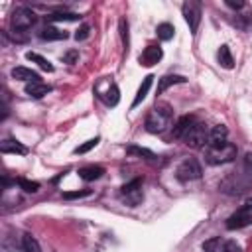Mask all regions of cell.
I'll return each mask as SVG.
<instances>
[{
	"label": "cell",
	"instance_id": "2e32d148",
	"mask_svg": "<svg viewBox=\"0 0 252 252\" xmlns=\"http://www.w3.org/2000/svg\"><path fill=\"white\" fill-rule=\"evenodd\" d=\"M12 77L18 79V81H26V83H36L40 81V75L28 67H14L12 69Z\"/></svg>",
	"mask_w": 252,
	"mask_h": 252
},
{
	"label": "cell",
	"instance_id": "e0dca14e",
	"mask_svg": "<svg viewBox=\"0 0 252 252\" xmlns=\"http://www.w3.org/2000/svg\"><path fill=\"white\" fill-rule=\"evenodd\" d=\"M180 83H187V79H185V77H182V75H165V77H161V79H160V83H158V95H161L167 87H172V85H180Z\"/></svg>",
	"mask_w": 252,
	"mask_h": 252
},
{
	"label": "cell",
	"instance_id": "1f68e13d",
	"mask_svg": "<svg viewBox=\"0 0 252 252\" xmlns=\"http://www.w3.org/2000/svg\"><path fill=\"white\" fill-rule=\"evenodd\" d=\"M120 34H122V42H124V46L128 47V24H126V20H124V18H120Z\"/></svg>",
	"mask_w": 252,
	"mask_h": 252
},
{
	"label": "cell",
	"instance_id": "277c9868",
	"mask_svg": "<svg viewBox=\"0 0 252 252\" xmlns=\"http://www.w3.org/2000/svg\"><path fill=\"white\" fill-rule=\"evenodd\" d=\"M36 24V14L34 10L26 8V6H20L12 12V28L14 32H26L30 30L32 26Z\"/></svg>",
	"mask_w": 252,
	"mask_h": 252
},
{
	"label": "cell",
	"instance_id": "30bf717a",
	"mask_svg": "<svg viewBox=\"0 0 252 252\" xmlns=\"http://www.w3.org/2000/svg\"><path fill=\"white\" fill-rule=\"evenodd\" d=\"M161 55H163V51H161L160 46H148L140 55V63L146 65V67H152L161 59Z\"/></svg>",
	"mask_w": 252,
	"mask_h": 252
},
{
	"label": "cell",
	"instance_id": "4316f807",
	"mask_svg": "<svg viewBox=\"0 0 252 252\" xmlns=\"http://www.w3.org/2000/svg\"><path fill=\"white\" fill-rule=\"evenodd\" d=\"M22 250H24V252H42L38 240H36L32 234H24V236H22Z\"/></svg>",
	"mask_w": 252,
	"mask_h": 252
},
{
	"label": "cell",
	"instance_id": "e575fe53",
	"mask_svg": "<svg viewBox=\"0 0 252 252\" xmlns=\"http://www.w3.org/2000/svg\"><path fill=\"white\" fill-rule=\"evenodd\" d=\"M77 57H79V53H77V51H69V53L65 55V61H69V63H73V61H75Z\"/></svg>",
	"mask_w": 252,
	"mask_h": 252
},
{
	"label": "cell",
	"instance_id": "3957f363",
	"mask_svg": "<svg viewBox=\"0 0 252 252\" xmlns=\"http://www.w3.org/2000/svg\"><path fill=\"white\" fill-rule=\"evenodd\" d=\"M201 174H203V170H201V163L195 160V158H185L180 165H178V170H176V178L180 180V182H195V180H199L201 178Z\"/></svg>",
	"mask_w": 252,
	"mask_h": 252
},
{
	"label": "cell",
	"instance_id": "7a4b0ae2",
	"mask_svg": "<svg viewBox=\"0 0 252 252\" xmlns=\"http://www.w3.org/2000/svg\"><path fill=\"white\" fill-rule=\"evenodd\" d=\"M238 150L232 142H219V144H209L207 150H205V160L209 165H223V163H229L236 158Z\"/></svg>",
	"mask_w": 252,
	"mask_h": 252
},
{
	"label": "cell",
	"instance_id": "f1b7e54d",
	"mask_svg": "<svg viewBox=\"0 0 252 252\" xmlns=\"http://www.w3.org/2000/svg\"><path fill=\"white\" fill-rule=\"evenodd\" d=\"M97 144H99V138H91V140H87L85 144L77 146V148H75V154H87V152H89V150H93Z\"/></svg>",
	"mask_w": 252,
	"mask_h": 252
},
{
	"label": "cell",
	"instance_id": "7c38bea8",
	"mask_svg": "<svg viewBox=\"0 0 252 252\" xmlns=\"http://www.w3.org/2000/svg\"><path fill=\"white\" fill-rule=\"evenodd\" d=\"M95 93H97L107 105H111V107H115V105L118 103V87L115 85V83H109V81H107V91L95 89Z\"/></svg>",
	"mask_w": 252,
	"mask_h": 252
},
{
	"label": "cell",
	"instance_id": "d6a6232c",
	"mask_svg": "<svg viewBox=\"0 0 252 252\" xmlns=\"http://www.w3.org/2000/svg\"><path fill=\"white\" fill-rule=\"evenodd\" d=\"M227 6L232 10H240V8H244V2L242 0H227Z\"/></svg>",
	"mask_w": 252,
	"mask_h": 252
},
{
	"label": "cell",
	"instance_id": "ba28073f",
	"mask_svg": "<svg viewBox=\"0 0 252 252\" xmlns=\"http://www.w3.org/2000/svg\"><path fill=\"white\" fill-rule=\"evenodd\" d=\"M203 252H240V246L234 240L211 238V240L203 242Z\"/></svg>",
	"mask_w": 252,
	"mask_h": 252
},
{
	"label": "cell",
	"instance_id": "ffe728a7",
	"mask_svg": "<svg viewBox=\"0 0 252 252\" xmlns=\"http://www.w3.org/2000/svg\"><path fill=\"white\" fill-rule=\"evenodd\" d=\"M152 81H154V75L144 77L142 85H140V89H138V93H136V97H134V101H132V107H138V105L146 99V95H148V91H150V87H152Z\"/></svg>",
	"mask_w": 252,
	"mask_h": 252
},
{
	"label": "cell",
	"instance_id": "d6986e66",
	"mask_svg": "<svg viewBox=\"0 0 252 252\" xmlns=\"http://www.w3.org/2000/svg\"><path fill=\"white\" fill-rule=\"evenodd\" d=\"M0 152L2 154H28V148L22 146L20 142H14V140H4L2 144H0Z\"/></svg>",
	"mask_w": 252,
	"mask_h": 252
},
{
	"label": "cell",
	"instance_id": "52a82bcc",
	"mask_svg": "<svg viewBox=\"0 0 252 252\" xmlns=\"http://www.w3.org/2000/svg\"><path fill=\"white\" fill-rule=\"evenodd\" d=\"M182 10H183V18H185L191 34H195L199 24H201V4L195 2V0H187Z\"/></svg>",
	"mask_w": 252,
	"mask_h": 252
},
{
	"label": "cell",
	"instance_id": "5bb4252c",
	"mask_svg": "<svg viewBox=\"0 0 252 252\" xmlns=\"http://www.w3.org/2000/svg\"><path fill=\"white\" fill-rule=\"evenodd\" d=\"M103 174H105V167H101V165H87V167H81L79 170V178L83 182H95V180L103 178Z\"/></svg>",
	"mask_w": 252,
	"mask_h": 252
},
{
	"label": "cell",
	"instance_id": "9a60e30c",
	"mask_svg": "<svg viewBox=\"0 0 252 252\" xmlns=\"http://www.w3.org/2000/svg\"><path fill=\"white\" fill-rule=\"evenodd\" d=\"M219 187H221V191H225V193L238 195V193H242V191L246 189V183H242V182L236 180V178H229V180H225Z\"/></svg>",
	"mask_w": 252,
	"mask_h": 252
},
{
	"label": "cell",
	"instance_id": "9c48e42d",
	"mask_svg": "<svg viewBox=\"0 0 252 252\" xmlns=\"http://www.w3.org/2000/svg\"><path fill=\"white\" fill-rule=\"evenodd\" d=\"M252 225V211L248 209H240L236 213H232L229 219H227V229L229 230H238V229H244V227H250Z\"/></svg>",
	"mask_w": 252,
	"mask_h": 252
},
{
	"label": "cell",
	"instance_id": "603a6c76",
	"mask_svg": "<svg viewBox=\"0 0 252 252\" xmlns=\"http://www.w3.org/2000/svg\"><path fill=\"white\" fill-rule=\"evenodd\" d=\"M49 22H77L81 16L75 14V12H55V14H49L46 16Z\"/></svg>",
	"mask_w": 252,
	"mask_h": 252
},
{
	"label": "cell",
	"instance_id": "8fae6325",
	"mask_svg": "<svg viewBox=\"0 0 252 252\" xmlns=\"http://www.w3.org/2000/svg\"><path fill=\"white\" fill-rule=\"evenodd\" d=\"M24 91H26V95L32 97V99H42V97H46V95L51 91V87L46 85V83H42V81H36V83H26Z\"/></svg>",
	"mask_w": 252,
	"mask_h": 252
},
{
	"label": "cell",
	"instance_id": "6da1fadb",
	"mask_svg": "<svg viewBox=\"0 0 252 252\" xmlns=\"http://www.w3.org/2000/svg\"><path fill=\"white\" fill-rule=\"evenodd\" d=\"M172 118H174V111L170 105H165V103H158L146 116V130L152 132V134H161L167 126L172 124Z\"/></svg>",
	"mask_w": 252,
	"mask_h": 252
},
{
	"label": "cell",
	"instance_id": "8992f818",
	"mask_svg": "<svg viewBox=\"0 0 252 252\" xmlns=\"http://www.w3.org/2000/svg\"><path fill=\"white\" fill-rule=\"evenodd\" d=\"M183 140H185V144H187L189 148H203V146L209 144V130L205 128V124L195 122L193 128L185 134Z\"/></svg>",
	"mask_w": 252,
	"mask_h": 252
},
{
	"label": "cell",
	"instance_id": "83f0119b",
	"mask_svg": "<svg viewBox=\"0 0 252 252\" xmlns=\"http://www.w3.org/2000/svg\"><path fill=\"white\" fill-rule=\"evenodd\" d=\"M18 185H20L26 193H36V191L40 189V183H38V182H30V180H26V178H20V180H18Z\"/></svg>",
	"mask_w": 252,
	"mask_h": 252
},
{
	"label": "cell",
	"instance_id": "4fadbf2b",
	"mask_svg": "<svg viewBox=\"0 0 252 252\" xmlns=\"http://www.w3.org/2000/svg\"><path fill=\"white\" fill-rule=\"evenodd\" d=\"M193 124H195V118L193 116H189V115H185V116H182L178 122H176V126H174V138H185V134L193 128Z\"/></svg>",
	"mask_w": 252,
	"mask_h": 252
},
{
	"label": "cell",
	"instance_id": "7402d4cb",
	"mask_svg": "<svg viewBox=\"0 0 252 252\" xmlns=\"http://www.w3.org/2000/svg\"><path fill=\"white\" fill-rule=\"evenodd\" d=\"M126 152H128L130 156H136V158H142V160H148V161H154V160L158 158L154 152H150L148 148H140V146H128Z\"/></svg>",
	"mask_w": 252,
	"mask_h": 252
},
{
	"label": "cell",
	"instance_id": "484cf974",
	"mask_svg": "<svg viewBox=\"0 0 252 252\" xmlns=\"http://www.w3.org/2000/svg\"><path fill=\"white\" fill-rule=\"evenodd\" d=\"M219 63H221L225 69H232L234 61H232V55H230L229 46H221V49H219Z\"/></svg>",
	"mask_w": 252,
	"mask_h": 252
},
{
	"label": "cell",
	"instance_id": "cb8c5ba5",
	"mask_svg": "<svg viewBox=\"0 0 252 252\" xmlns=\"http://www.w3.org/2000/svg\"><path fill=\"white\" fill-rule=\"evenodd\" d=\"M26 59L36 61V63H38V65H40L44 71H49V73L53 71V65H51V63H49V61H47L44 55H40V53H36V51H28V53H26Z\"/></svg>",
	"mask_w": 252,
	"mask_h": 252
},
{
	"label": "cell",
	"instance_id": "f546056e",
	"mask_svg": "<svg viewBox=\"0 0 252 252\" xmlns=\"http://www.w3.org/2000/svg\"><path fill=\"white\" fill-rule=\"evenodd\" d=\"M91 191L89 189H83V191H65L63 199H81V197H89Z\"/></svg>",
	"mask_w": 252,
	"mask_h": 252
},
{
	"label": "cell",
	"instance_id": "5b68a950",
	"mask_svg": "<svg viewBox=\"0 0 252 252\" xmlns=\"http://www.w3.org/2000/svg\"><path fill=\"white\" fill-rule=\"evenodd\" d=\"M120 197L126 205L130 207H136L140 205V201L144 199V193H142V180H132L130 183L122 185L120 187Z\"/></svg>",
	"mask_w": 252,
	"mask_h": 252
},
{
	"label": "cell",
	"instance_id": "836d02e7",
	"mask_svg": "<svg viewBox=\"0 0 252 252\" xmlns=\"http://www.w3.org/2000/svg\"><path fill=\"white\" fill-rule=\"evenodd\" d=\"M244 170L248 174H252V154H246L244 156Z\"/></svg>",
	"mask_w": 252,
	"mask_h": 252
},
{
	"label": "cell",
	"instance_id": "44dd1931",
	"mask_svg": "<svg viewBox=\"0 0 252 252\" xmlns=\"http://www.w3.org/2000/svg\"><path fill=\"white\" fill-rule=\"evenodd\" d=\"M40 36H42V40H46V42H59V40H65V38H67V32H61L59 28L47 26Z\"/></svg>",
	"mask_w": 252,
	"mask_h": 252
},
{
	"label": "cell",
	"instance_id": "4dcf8cb0",
	"mask_svg": "<svg viewBox=\"0 0 252 252\" xmlns=\"http://www.w3.org/2000/svg\"><path fill=\"white\" fill-rule=\"evenodd\" d=\"M89 30H91V28H89L87 24H83V26L77 30V34H75V40H77V42L87 40V38H89Z\"/></svg>",
	"mask_w": 252,
	"mask_h": 252
},
{
	"label": "cell",
	"instance_id": "d590c367",
	"mask_svg": "<svg viewBox=\"0 0 252 252\" xmlns=\"http://www.w3.org/2000/svg\"><path fill=\"white\" fill-rule=\"evenodd\" d=\"M244 209H248V211H252V199H248V201H246V205H244Z\"/></svg>",
	"mask_w": 252,
	"mask_h": 252
},
{
	"label": "cell",
	"instance_id": "ac0fdd59",
	"mask_svg": "<svg viewBox=\"0 0 252 252\" xmlns=\"http://www.w3.org/2000/svg\"><path fill=\"white\" fill-rule=\"evenodd\" d=\"M229 136V128L225 124H217L209 130V144H219V142H225ZM207 144V146H209Z\"/></svg>",
	"mask_w": 252,
	"mask_h": 252
},
{
	"label": "cell",
	"instance_id": "d4e9b609",
	"mask_svg": "<svg viewBox=\"0 0 252 252\" xmlns=\"http://www.w3.org/2000/svg\"><path fill=\"white\" fill-rule=\"evenodd\" d=\"M158 38L160 40H163V42H170L172 38H174V34H176V28L172 26V24H167V22H163V24H160L158 26Z\"/></svg>",
	"mask_w": 252,
	"mask_h": 252
}]
</instances>
